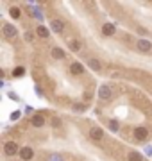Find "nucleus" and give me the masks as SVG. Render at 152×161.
<instances>
[{
  "label": "nucleus",
  "instance_id": "obj_1",
  "mask_svg": "<svg viewBox=\"0 0 152 161\" xmlns=\"http://www.w3.org/2000/svg\"><path fill=\"white\" fill-rule=\"evenodd\" d=\"M20 150H22V149L16 145V142H6V143H4V154L9 156V158L20 154Z\"/></svg>",
  "mask_w": 152,
  "mask_h": 161
},
{
  "label": "nucleus",
  "instance_id": "obj_2",
  "mask_svg": "<svg viewBox=\"0 0 152 161\" xmlns=\"http://www.w3.org/2000/svg\"><path fill=\"white\" fill-rule=\"evenodd\" d=\"M99 98L100 100H106V102H107V100H111V97H113V92H111V88L107 86V84H102V86L99 88Z\"/></svg>",
  "mask_w": 152,
  "mask_h": 161
},
{
  "label": "nucleus",
  "instance_id": "obj_3",
  "mask_svg": "<svg viewBox=\"0 0 152 161\" xmlns=\"http://www.w3.org/2000/svg\"><path fill=\"white\" fill-rule=\"evenodd\" d=\"M134 138L138 140V142H145V140L149 138V129H147V127H136Z\"/></svg>",
  "mask_w": 152,
  "mask_h": 161
},
{
  "label": "nucleus",
  "instance_id": "obj_4",
  "mask_svg": "<svg viewBox=\"0 0 152 161\" xmlns=\"http://www.w3.org/2000/svg\"><path fill=\"white\" fill-rule=\"evenodd\" d=\"M20 158L24 161H30L32 158H34V150L30 149V147H22V150H20Z\"/></svg>",
  "mask_w": 152,
  "mask_h": 161
},
{
  "label": "nucleus",
  "instance_id": "obj_5",
  "mask_svg": "<svg viewBox=\"0 0 152 161\" xmlns=\"http://www.w3.org/2000/svg\"><path fill=\"white\" fill-rule=\"evenodd\" d=\"M136 47H138V50H141V52L152 50V43L149 40H138L136 41Z\"/></svg>",
  "mask_w": 152,
  "mask_h": 161
},
{
  "label": "nucleus",
  "instance_id": "obj_6",
  "mask_svg": "<svg viewBox=\"0 0 152 161\" xmlns=\"http://www.w3.org/2000/svg\"><path fill=\"white\" fill-rule=\"evenodd\" d=\"M16 34H18V31H16L14 25H11V23H6V25H4V36H6V38H14Z\"/></svg>",
  "mask_w": 152,
  "mask_h": 161
},
{
  "label": "nucleus",
  "instance_id": "obj_7",
  "mask_svg": "<svg viewBox=\"0 0 152 161\" xmlns=\"http://www.w3.org/2000/svg\"><path fill=\"white\" fill-rule=\"evenodd\" d=\"M50 27H52V31L54 32H63L64 31V22L63 20H52V22H50Z\"/></svg>",
  "mask_w": 152,
  "mask_h": 161
},
{
  "label": "nucleus",
  "instance_id": "obj_8",
  "mask_svg": "<svg viewBox=\"0 0 152 161\" xmlns=\"http://www.w3.org/2000/svg\"><path fill=\"white\" fill-rule=\"evenodd\" d=\"M115 31H117L115 23H104V25H102V34L104 36H113Z\"/></svg>",
  "mask_w": 152,
  "mask_h": 161
},
{
  "label": "nucleus",
  "instance_id": "obj_9",
  "mask_svg": "<svg viewBox=\"0 0 152 161\" xmlns=\"http://www.w3.org/2000/svg\"><path fill=\"white\" fill-rule=\"evenodd\" d=\"M90 136H91V140H102V136H104V131L100 129V127H91V131H90Z\"/></svg>",
  "mask_w": 152,
  "mask_h": 161
},
{
  "label": "nucleus",
  "instance_id": "obj_10",
  "mask_svg": "<svg viewBox=\"0 0 152 161\" xmlns=\"http://www.w3.org/2000/svg\"><path fill=\"white\" fill-rule=\"evenodd\" d=\"M82 72H84V66H82L81 63H72V64H70V74H73V75H81Z\"/></svg>",
  "mask_w": 152,
  "mask_h": 161
},
{
  "label": "nucleus",
  "instance_id": "obj_11",
  "mask_svg": "<svg viewBox=\"0 0 152 161\" xmlns=\"http://www.w3.org/2000/svg\"><path fill=\"white\" fill-rule=\"evenodd\" d=\"M30 124H32L34 127H43L45 125V118H43L41 115H34L32 118H30Z\"/></svg>",
  "mask_w": 152,
  "mask_h": 161
},
{
  "label": "nucleus",
  "instance_id": "obj_12",
  "mask_svg": "<svg viewBox=\"0 0 152 161\" xmlns=\"http://www.w3.org/2000/svg\"><path fill=\"white\" fill-rule=\"evenodd\" d=\"M68 48H70L72 52H79L82 48V45H81L79 40H68Z\"/></svg>",
  "mask_w": 152,
  "mask_h": 161
},
{
  "label": "nucleus",
  "instance_id": "obj_13",
  "mask_svg": "<svg viewBox=\"0 0 152 161\" xmlns=\"http://www.w3.org/2000/svg\"><path fill=\"white\" fill-rule=\"evenodd\" d=\"M88 66L93 70V72H100V68H102V64H100L99 59H88Z\"/></svg>",
  "mask_w": 152,
  "mask_h": 161
},
{
  "label": "nucleus",
  "instance_id": "obj_14",
  "mask_svg": "<svg viewBox=\"0 0 152 161\" xmlns=\"http://www.w3.org/2000/svg\"><path fill=\"white\" fill-rule=\"evenodd\" d=\"M52 58L54 59H64V50L63 48H59V47L52 48Z\"/></svg>",
  "mask_w": 152,
  "mask_h": 161
},
{
  "label": "nucleus",
  "instance_id": "obj_15",
  "mask_svg": "<svg viewBox=\"0 0 152 161\" xmlns=\"http://www.w3.org/2000/svg\"><path fill=\"white\" fill-rule=\"evenodd\" d=\"M36 32H38V36H40V38H48V34H50V32H48V29H47V27H43V25L36 27Z\"/></svg>",
  "mask_w": 152,
  "mask_h": 161
},
{
  "label": "nucleus",
  "instance_id": "obj_16",
  "mask_svg": "<svg viewBox=\"0 0 152 161\" xmlns=\"http://www.w3.org/2000/svg\"><path fill=\"white\" fill-rule=\"evenodd\" d=\"M24 75H25L24 66H16V68L13 70V77H24Z\"/></svg>",
  "mask_w": 152,
  "mask_h": 161
},
{
  "label": "nucleus",
  "instance_id": "obj_17",
  "mask_svg": "<svg viewBox=\"0 0 152 161\" xmlns=\"http://www.w3.org/2000/svg\"><path fill=\"white\" fill-rule=\"evenodd\" d=\"M9 14H11V18H14V20H18V18L22 16V11H20L18 7H11V9H9Z\"/></svg>",
  "mask_w": 152,
  "mask_h": 161
},
{
  "label": "nucleus",
  "instance_id": "obj_18",
  "mask_svg": "<svg viewBox=\"0 0 152 161\" xmlns=\"http://www.w3.org/2000/svg\"><path fill=\"white\" fill-rule=\"evenodd\" d=\"M127 161H143V158H141V154H138V152H131V154L127 156Z\"/></svg>",
  "mask_w": 152,
  "mask_h": 161
},
{
  "label": "nucleus",
  "instance_id": "obj_19",
  "mask_svg": "<svg viewBox=\"0 0 152 161\" xmlns=\"http://www.w3.org/2000/svg\"><path fill=\"white\" fill-rule=\"evenodd\" d=\"M109 129H111L113 132H117L118 131V122L117 120H111V122H109Z\"/></svg>",
  "mask_w": 152,
  "mask_h": 161
},
{
  "label": "nucleus",
  "instance_id": "obj_20",
  "mask_svg": "<svg viewBox=\"0 0 152 161\" xmlns=\"http://www.w3.org/2000/svg\"><path fill=\"white\" fill-rule=\"evenodd\" d=\"M73 109H75V111H84L86 108H84L82 104H73Z\"/></svg>",
  "mask_w": 152,
  "mask_h": 161
},
{
  "label": "nucleus",
  "instance_id": "obj_21",
  "mask_svg": "<svg viewBox=\"0 0 152 161\" xmlns=\"http://www.w3.org/2000/svg\"><path fill=\"white\" fill-rule=\"evenodd\" d=\"M61 125V120L59 118H52V127H59Z\"/></svg>",
  "mask_w": 152,
  "mask_h": 161
},
{
  "label": "nucleus",
  "instance_id": "obj_22",
  "mask_svg": "<svg viewBox=\"0 0 152 161\" xmlns=\"http://www.w3.org/2000/svg\"><path fill=\"white\" fill-rule=\"evenodd\" d=\"M18 118H20V111H14L11 115V120H18Z\"/></svg>",
  "mask_w": 152,
  "mask_h": 161
},
{
  "label": "nucleus",
  "instance_id": "obj_23",
  "mask_svg": "<svg viewBox=\"0 0 152 161\" xmlns=\"http://www.w3.org/2000/svg\"><path fill=\"white\" fill-rule=\"evenodd\" d=\"M32 38H34L32 32H25V40H27V41H32Z\"/></svg>",
  "mask_w": 152,
  "mask_h": 161
},
{
  "label": "nucleus",
  "instance_id": "obj_24",
  "mask_svg": "<svg viewBox=\"0 0 152 161\" xmlns=\"http://www.w3.org/2000/svg\"><path fill=\"white\" fill-rule=\"evenodd\" d=\"M50 161H63V159H61V156H52V158H50Z\"/></svg>",
  "mask_w": 152,
  "mask_h": 161
}]
</instances>
